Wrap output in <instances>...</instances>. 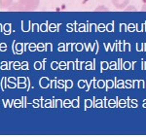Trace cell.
<instances>
[{
    "instance_id": "obj_1",
    "label": "cell",
    "mask_w": 146,
    "mask_h": 137,
    "mask_svg": "<svg viewBox=\"0 0 146 137\" xmlns=\"http://www.w3.org/2000/svg\"><path fill=\"white\" fill-rule=\"evenodd\" d=\"M25 11H35L40 5V0H18Z\"/></svg>"
},
{
    "instance_id": "obj_4",
    "label": "cell",
    "mask_w": 146,
    "mask_h": 137,
    "mask_svg": "<svg viewBox=\"0 0 146 137\" xmlns=\"http://www.w3.org/2000/svg\"><path fill=\"white\" fill-rule=\"evenodd\" d=\"M14 0H0V9L2 10H7L12 4H13Z\"/></svg>"
},
{
    "instance_id": "obj_2",
    "label": "cell",
    "mask_w": 146,
    "mask_h": 137,
    "mask_svg": "<svg viewBox=\"0 0 146 137\" xmlns=\"http://www.w3.org/2000/svg\"><path fill=\"white\" fill-rule=\"evenodd\" d=\"M129 0H112L113 6L117 9H120V10L126 8L129 5Z\"/></svg>"
},
{
    "instance_id": "obj_5",
    "label": "cell",
    "mask_w": 146,
    "mask_h": 137,
    "mask_svg": "<svg viewBox=\"0 0 146 137\" xmlns=\"http://www.w3.org/2000/svg\"><path fill=\"white\" fill-rule=\"evenodd\" d=\"M126 12H136L137 11V9H136V7L135 6H127L126 8L124 9Z\"/></svg>"
},
{
    "instance_id": "obj_6",
    "label": "cell",
    "mask_w": 146,
    "mask_h": 137,
    "mask_svg": "<svg viewBox=\"0 0 146 137\" xmlns=\"http://www.w3.org/2000/svg\"><path fill=\"white\" fill-rule=\"evenodd\" d=\"M95 11H96V12H100V11H105V12H108V11H109V9H108L107 7H105V6H98V8L95 9Z\"/></svg>"
},
{
    "instance_id": "obj_3",
    "label": "cell",
    "mask_w": 146,
    "mask_h": 137,
    "mask_svg": "<svg viewBox=\"0 0 146 137\" xmlns=\"http://www.w3.org/2000/svg\"><path fill=\"white\" fill-rule=\"evenodd\" d=\"M7 10L12 11V12H15V11L23 12V11H25V9L23 8V6L20 3V2H16V3H14V2H13V4H12L9 8H7Z\"/></svg>"
},
{
    "instance_id": "obj_7",
    "label": "cell",
    "mask_w": 146,
    "mask_h": 137,
    "mask_svg": "<svg viewBox=\"0 0 146 137\" xmlns=\"http://www.w3.org/2000/svg\"><path fill=\"white\" fill-rule=\"evenodd\" d=\"M141 11L146 12V0H142V7H141Z\"/></svg>"
}]
</instances>
